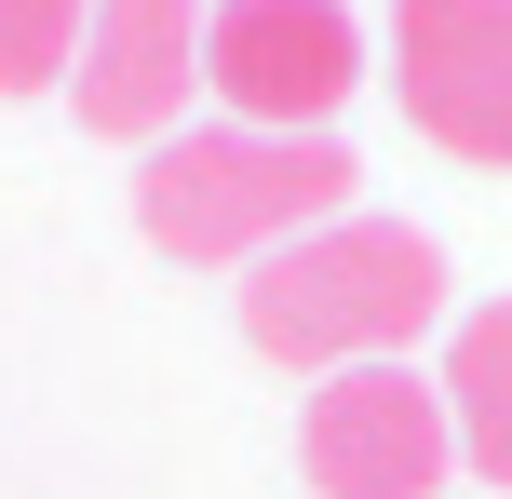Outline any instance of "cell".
Here are the masks:
<instances>
[{"mask_svg":"<svg viewBox=\"0 0 512 499\" xmlns=\"http://www.w3.org/2000/svg\"><path fill=\"white\" fill-rule=\"evenodd\" d=\"M203 95H216V122L337 135V108L364 95L351 0H203Z\"/></svg>","mask_w":512,"mask_h":499,"instance_id":"cell-3","label":"cell"},{"mask_svg":"<svg viewBox=\"0 0 512 499\" xmlns=\"http://www.w3.org/2000/svg\"><path fill=\"white\" fill-rule=\"evenodd\" d=\"M68 95H81V135H108V149L189 135V95H203V0H95Z\"/></svg>","mask_w":512,"mask_h":499,"instance_id":"cell-6","label":"cell"},{"mask_svg":"<svg viewBox=\"0 0 512 499\" xmlns=\"http://www.w3.org/2000/svg\"><path fill=\"white\" fill-rule=\"evenodd\" d=\"M81 14L95 0H0V95H54L81 68Z\"/></svg>","mask_w":512,"mask_h":499,"instance_id":"cell-8","label":"cell"},{"mask_svg":"<svg viewBox=\"0 0 512 499\" xmlns=\"http://www.w3.org/2000/svg\"><path fill=\"white\" fill-rule=\"evenodd\" d=\"M445 432H459V473L512 486V297L486 311H459V338H445Z\"/></svg>","mask_w":512,"mask_h":499,"instance_id":"cell-7","label":"cell"},{"mask_svg":"<svg viewBox=\"0 0 512 499\" xmlns=\"http://www.w3.org/2000/svg\"><path fill=\"white\" fill-rule=\"evenodd\" d=\"M432 324H445V243L405 230V216H364V203L243 270V338L270 365H297V378L405 365Z\"/></svg>","mask_w":512,"mask_h":499,"instance_id":"cell-1","label":"cell"},{"mask_svg":"<svg viewBox=\"0 0 512 499\" xmlns=\"http://www.w3.org/2000/svg\"><path fill=\"white\" fill-rule=\"evenodd\" d=\"M297 473H310V499H445V473H459L445 392L418 365H337V378H310Z\"/></svg>","mask_w":512,"mask_h":499,"instance_id":"cell-4","label":"cell"},{"mask_svg":"<svg viewBox=\"0 0 512 499\" xmlns=\"http://www.w3.org/2000/svg\"><path fill=\"white\" fill-rule=\"evenodd\" d=\"M351 203H364V162L337 135H270V122H189L135 162V230L176 270H256Z\"/></svg>","mask_w":512,"mask_h":499,"instance_id":"cell-2","label":"cell"},{"mask_svg":"<svg viewBox=\"0 0 512 499\" xmlns=\"http://www.w3.org/2000/svg\"><path fill=\"white\" fill-rule=\"evenodd\" d=\"M391 95L472 176H512V0H391Z\"/></svg>","mask_w":512,"mask_h":499,"instance_id":"cell-5","label":"cell"}]
</instances>
